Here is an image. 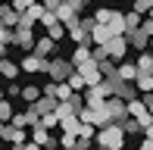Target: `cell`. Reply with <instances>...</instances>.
I'll use <instances>...</instances> for the list:
<instances>
[{
  "label": "cell",
  "mask_w": 153,
  "mask_h": 150,
  "mask_svg": "<svg viewBox=\"0 0 153 150\" xmlns=\"http://www.w3.org/2000/svg\"><path fill=\"white\" fill-rule=\"evenodd\" d=\"M125 138H128V134L122 131L119 122H109V125L97 128V134H94V147H97V150H125Z\"/></svg>",
  "instance_id": "cell-1"
},
{
  "label": "cell",
  "mask_w": 153,
  "mask_h": 150,
  "mask_svg": "<svg viewBox=\"0 0 153 150\" xmlns=\"http://www.w3.org/2000/svg\"><path fill=\"white\" fill-rule=\"evenodd\" d=\"M100 47L106 50V59H113V63H125V53L131 50L128 41H125V35H113L106 44H100Z\"/></svg>",
  "instance_id": "cell-2"
},
{
  "label": "cell",
  "mask_w": 153,
  "mask_h": 150,
  "mask_svg": "<svg viewBox=\"0 0 153 150\" xmlns=\"http://www.w3.org/2000/svg\"><path fill=\"white\" fill-rule=\"evenodd\" d=\"M72 72H75V66L69 63V59H56V56L47 59V66H44V75H50V81H56V85H59V81H66Z\"/></svg>",
  "instance_id": "cell-3"
},
{
  "label": "cell",
  "mask_w": 153,
  "mask_h": 150,
  "mask_svg": "<svg viewBox=\"0 0 153 150\" xmlns=\"http://www.w3.org/2000/svg\"><path fill=\"white\" fill-rule=\"evenodd\" d=\"M106 88H103V81L97 88H85V94H81V100H85V106H91V110H100L103 103H106Z\"/></svg>",
  "instance_id": "cell-4"
},
{
  "label": "cell",
  "mask_w": 153,
  "mask_h": 150,
  "mask_svg": "<svg viewBox=\"0 0 153 150\" xmlns=\"http://www.w3.org/2000/svg\"><path fill=\"white\" fill-rule=\"evenodd\" d=\"M13 44H16V47H22L25 53H31V47H34L31 25H16V28H13Z\"/></svg>",
  "instance_id": "cell-5"
},
{
  "label": "cell",
  "mask_w": 153,
  "mask_h": 150,
  "mask_svg": "<svg viewBox=\"0 0 153 150\" xmlns=\"http://www.w3.org/2000/svg\"><path fill=\"white\" fill-rule=\"evenodd\" d=\"M75 72H78L81 78H85V88H97V85L103 81V75H100V66H97L94 59H91V63H85V66H78Z\"/></svg>",
  "instance_id": "cell-6"
},
{
  "label": "cell",
  "mask_w": 153,
  "mask_h": 150,
  "mask_svg": "<svg viewBox=\"0 0 153 150\" xmlns=\"http://www.w3.org/2000/svg\"><path fill=\"white\" fill-rule=\"evenodd\" d=\"M41 25H44V28H47V38H53V41H59L62 35H66V25H62V22H59L56 16H53L50 10H47L44 16H41Z\"/></svg>",
  "instance_id": "cell-7"
},
{
  "label": "cell",
  "mask_w": 153,
  "mask_h": 150,
  "mask_svg": "<svg viewBox=\"0 0 153 150\" xmlns=\"http://www.w3.org/2000/svg\"><path fill=\"white\" fill-rule=\"evenodd\" d=\"M0 141H6V144H22L25 141V128H16V125H10V122H0Z\"/></svg>",
  "instance_id": "cell-8"
},
{
  "label": "cell",
  "mask_w": 153,
  "mask_h": 150,
  "mask_svg": "<svg viewBox=\"0 0 153 150\" xmlns=\"http://www.w3.org/2000/svg\"><path fill=\"white\" fill-rule=\"evenodd\" d=\"M31 53H34V56H41V59H53V56H56V41H53V38H41V41H34Z\"/></svg>",
  "instance_id": "cell-9"
},
{
  "label": "cell",
  "mask_w": 153,
  "mask_h": 150,
  "mask_svg": "<svg viewBox=\"0 0 153 150\" xmlns=\"http://www.w3.org/2000/svg\"><path fill=\"white\" fill-rule=\"evenodd\" d=\"M103 110H106L109 122H122V119H125V100H122V97H106Z\"/></svg>",
  "instance_id": "cell-10"
},
{
  "label": "cell",
  "mask_w": 153,
  "mask_h": 150,
  "mask_svg": "<svg viewBox=\"0 0 153 150\" xmlns=\"http://www.w3.org/2000/svg\"><path fill=\"white\" fill-rule=\"evenodd\" d=\"M44 66H47V59H41V56H34V53H25V56L19 59V69H22V72H31V75H38V72H44Z\"/></svg>",
  "instance_id": "cell-11"
},
{
  "label": "cell",
  "mask_w": 153,
  "mask_h": 150,
  "mask_svg": "<svg viewBox=\"0 0 153 150\" xmlns=\"http://www.w3.org/2000/svg\"><path fill=\"white\" fill-rule=\"evenodd\" d=\"M56 103H59L56 97H41V100H34V103H31V110L38 113V116H47V113L56 110Z\"/></svg>",
  "instance_id": "cell-12"
},
{
  "label": "cell",
  "mask_w": 153,
  "mask_h": 150,
  "mask_svg": "<svg viewBox=\"0 0 153 150\" xmlns=\"http://www.w3.org/2000/svg\"><path fill=\"white\" fill-rule=\"evenodd\" d=\"M125 41H128V47H134V50H144V47H147V35H144V31L141 28H131L128 31V35H125Z\"/></svg>",
  "instance_id": "cell-13"
},
{
  "label": "cell",
  "mask_w": 153,
  "mask_h": 150,
  "mask_svg": "<svg viewBox=\"0 0 153 150\" xmlns=\"http://www.w3.org/2000/svg\"><path fill=\"white\" fill-rule=\"evenodd\" d=\"M116 78L119 81H134L137 78V66L134 63H119L116 66Z\"/></svg>",
  "instance_id": "cell-14"
},
{
  "label": "cell",
  "mask_w": 153,
  "mask_h": 150,
  "mask_svg": "<svg viewBox=\"0 0 153 150\" xmlns=\"http://www.w3.org/2000/svg\"><path fill=\"white\" fill-rule=\"evenodd\" d=\"M134 88H137L141 94H153V72H137Z\"/></svg>",
  "instance_id": "cell-15"
},
{
  "label": "cell",
  "mask_w": 153,
  "mask_h": 150,
  "mask_svg": "<svg viewBox=\"0 0 153 150\" xmlns=\"http://www.w3.org/2000/svg\"><path fill=\"white\" fill-rule=\"evenodd\" d=\"M0 25H6V28H16V25H19V13L13 10V6H0Z\"/></svg>",
  "instance_id": "cell-16"
},
{
  "label": "cell",
  "mask_w": 153,
  "mask_h": 150,
  "mask_svg": "<svg viewBox=\"0 0 153 150\" xmlns=\"http://www.w3.org/2000/svg\"><path fill=\"white\" fill-rule=\"evenodd\" d=\"M109 38H113L109 25H94V28H91V44H106Z\"/></svg>",
  "instance_id": "cell-17"
},
{
  "label": "cell",
  "mask_w": 153,
  "mask_h": 150,
  "mask_svg": "<svg viewBox=\"0 0 153 150\" xmlns=\"http://www.w3.org/2000/svg\"><path fill=\"white\" fill-rule=\"evenodd\" d=\"M109 31L113 35H125V13H119V10H113V16H109Z\"/></svg>",
  "instance_id": "cell-18"
},
{
  "label": "cell",
  "mask_w": 153,
  "mask_h": 150,
  "mask_svg": "<svg viewBox=\"0 0 153 150\" xmlns=\"http://www.w3.org/2000/svg\"><path fill=\"white\" fill-rule=\"evenodd\" d=\"M19 72H22V69H19V63H13V59H0V75H3V78H19Z\"/></svg>",
  "instance_id": "cell-19"
},
{
  "label": "cell",
  "mask_w": 153,
  "mask_h": 150,
  "mask_svg": "<svg viewBox=\"0 0 153 150\" xmlns=\"http://www.w3.org/2000/svg\"><path fill=\"white\" fill-rule=\"evenodd\" d=\"M69 63L78 69V66H85V63H91V47H78V50L69 56Z\"/></svg>",
  "instance_id": "cell-20"
},
{
  "label": "cell",
  "mask_w": 153,
  "mask_h": 150,
  "mask_svg": "<svg viewBox=\"0 0 153 150\" xmlns=\"http://www.w3.org/2000/svg\"><path fill=\"white\" fill-rule=\"evenodd\" d=\"M19 97L25 100V106H31L34 100H41V88H34V85H25V88H22V94H19Z\"/></svg>",
  "instance_id": "cell-21"
},
{
  "label": "cell",
  "mask_w": 153,
  "mask_h": 150,
  "mask_svg": "<svg viewBox=\"0 0 153 150\" xmlns=\"http://www.w3.org/2000/svg\"><path fill=\"white\" fill-rule=\"evenodd\" d=\"M109 16H113V10H106V6H97V10H94V16H91V19H94V22H97V25H106V22H109Z\"/></svg>",
  "instance_id": "cell-22"
},
{
  "label": "cell",
  "mask_w": 153,
  "mask_h": 150,
  "mask_svg": "<svg viewBox=\"0 0 153 150\" xmlns=\"http://www.w3.org/2000/svg\"><path fill=\"white\" fill-rule=\"evenodd\" d=\"M53 85H56V81H53ZM53 94H56V100H72V88H69L66 85V81H59V85H56V91H53Z\"/></svg>",
  "instance_id": "cell-23"
},
{
  "label": "cell",
  "mask_w": 153,
  "mask_h": 150,
  "mask_svg": "<svg viewBox=\"0 0 153 150\" xmlns=\"http://www.w3.org/2000/svg\"><path fill=\"white\" fill-rule=\"evenodd\" d=\"M137 72H153V53H141V59H137Z\"/></svg>",
  "instance_id": "cell-24"
},
{
  "label": "cell",
  "mask_w": 153,
  "mask_h": 150,
  "mask_svg": "<svg viewBox=\"0 0 153 150\" xmlns=\"http://www.w3.org/2000/svg\"><path fill=\"white\" fill-rule=\"evenodd\" d=\"M66 85H69V88H72V91H75V94H78V91H85V78H81V75H78V72H72V75H69V78H66Z\"/></svg>",
  "instance_id": "cell-25"
},
{
  "label": "cell",
  "mask_w": 153,
  "mask_h": 150,
  "mask_svg": "<svg viewBox=\"0 0 153 150\" xmlns=\"http://www.w3.org/2000/svg\"><path fill=\"white\" fill-rule=\"evenodd\" d=\"M38 125H44L47 131H53V128H59V119H56V113H47V116H41Z\"/></svg>",
  "instance_id": "cell-26"
},
{
  "label": "cell",
  "mask_w": 153,
  "mask_h": 150,
  "mask_svg": "<svg viewBox=\"0 0 153 150\" xmlns=\"http://www.w3.org/2000/svg\"><path fill=\"white\" fill-rule=\"evenodd\" d=\"M13 113H16V110H13V103H10V100H0V122H10L13 119Z\"/></svg>",
  "instance_id": "cell-27"
},
{
  "label": "cell",
  "mask_w": 153,
  "mask_h": 150,
  "mask_svg": "<svg viewBox=\"0 0 153 150\" xmlns=\"http://www.w3.org/2000/svg\"><path fill=\"white\" fill-rule=\"evenodd\" d=\"M94 134H97V128H94V125H88V122H81V125H78V138L94 141Z\"/></svg>",
  "instance_id": "cell-28"
},
{
  "label": "cell",
  "mask_w": 153,
  "mask_h": 150,
  "mask_svg": "<svg viewBox=\"0 0 153 150\" xmlns=\"http://www.w3.org/2000/svg\"><path fill=\"white\" fill-rule=\"evenodd\" d=\"M150 6H153V0H134V13H137V16H147Z\"/></svg>",
  "instance_id": "cell-29"
},
{
  "label": "cell",
  "mask_w": 153,
  "mask_h": 150,
  "mask_svg": "<svg viewBox=\"0 0 153 150\" xmlns=\"http://www.w3.org/2000/svg\"><path fill=\"white\" fill-rule=\"evenodd\" d=\"M31 3H38V0H13V3H10V6H13V10H16V13H19V16H22V13H25V10H28V6H31Z\"/></svg>",
  "instance_id": "cell-30"
},
{
  "label": "cell",
  "mask_w": 153,
  "mask_h": 150,
  "mask_svg": "<svg viewBox=\"0 0 153 150\" xmlns=\"http://www.w3.org/2000/svg\"><path fill=\"white\" fill-rule=\"evenodd\" d=\"M0 44H6V47L13 44V28H6V25H0Z\"/></svg>",
  "instance_id": "cell-31"
},
{
  "label": "cell",
  "mask_w": 153,
  "mask_h": 150,
  "mask_svg": "<svg viewBox=\"0 0 153 150\" xmlns=\"http://www.w3.org/2000/svg\"><path fill=\"white\" fill-rule=\"evenodd\" d=\"M75 141H78L75 134H66V131H62V138H59V147H62V150H69V147H75Z\"/></svg>",
  "instance_id": "cell-32"
},
{
  "label": "cell",
  "mask_w": 153,
  "mask_h": 150,
  "mask_svg": "<svg viewBox=\"0 0 153 150\" xmlns=\"http://www.w3.org/2000/svg\"><path fill=\"white\" fill-rule=\"evenodd\" d=\"M141 31H144L147 38H153V19H150V16H147V19H141Z\"/></svg>",
  "instance_id": "cell-33"
},
{
  "label": "cell",
  "mask_w": 153,
  "mask_h": 150,
  "mask_svg": "<svg viewBox=\"0 0 153 150\" xmlns=\"http://www.w3.org/2000/svg\"><path fill=\"white\" fill-rule=\"evenodd\" d=\"M13 150H41L34 141H22V144H13Z\"/></svg>",
  "instance_id": "cell-34"
},
{
  "label": "cell",
  "mask_w": 153,
  "mask_h": 150,
  "mask_svg": "<svg viewBox=\"0 0 153 150\" xmlns=\"http://www.w3.org/2000/svg\"><path fill=\"white\" fill-rule=\"evenodd\" d=\"M22 94V88L16 85V81H10V88H6V97H19Z\"/></svg>",
  "instance_id": "cell-35"
},
{
  "label": "cell",
  "mask_w": 153,
  "mask_h": 150,
  "mask_svg": "<svg viewBox=\"0 0 153 150\" xmlns=\"http://www.w3.org/2000/svg\"><path fill=\"white\" fill-rule=\"evenodd\" d=\"M41 3H44V10H50V13H53V10H56V3H59V0H41Z\"/></svg>",
  "instance_id": "cell-36"
},
{
  "label": "cell",
  "mask_w": 153,
  "mask_h": 150,
  "mask_svg": "<svg viewBox=\"0 0 153 150\" xmlns=\"http://www.w3.org/2000/svg\"><path fill=\"white\" fill-rule=\"evenodd\" d=\"M6 53H10V50H6V44H0V59H6Z\"/></svg>",
  "instance_id": "cell-37"
},
{
  "label": "cell",
  "mask_w": 153,
  "mask_h": 150,
  "mask_svg": "<svg viewBox=\"0 0 153 150\" xmlns=\"http://www.w3.org/2000/svg\"><path fill=\"white\" fill-rule=\"evenodd\" d=\"M137 150H150V144H147V141H144V144H141V147H137Z\"/></svg>",
  "instance_id": "cell-38"
},
{
  "label": "cell",
  "mask_w": 153,
  "mask_h": 150,
  "mask_svg": "<svg viewBox=\"0 0 153 150\" xmlns=\"http://www.w3.org/2000/svg\"><path fill=\"white\" fill-rule=\"evenodd\" d=\"M3 97H6V91H0V100H3Z\"/></svg>",
  "instance_id": "cell-39"
},
{
  "label": "cell",
  "mask_w": 153,
  "mask_h": 150,
  "mask_svg": "<svg viewBox=\"0 0 153 150\" xmlns=\"http://www.w3.org/2000/svg\"><path fill=\"white\" fill-rule=\"evenodd\" d=\"M147 144H150V150H153V141H147Z\"/></svg>",
  "instance_id": "cell-40"
},
{
  "label": "cell",
  "mask_w": 153,
  "mask_h": 150,
  "mask_svg": "<svg viewBox=\"0 0 153 150\" xmlns=\"http://www.w3.org/2000/svg\"><path fill=\"white\" fill-rule=\"evenodd\" d=\"M69 150H78V147H69Z\"/></svg>",
  "instance_id": "cell-41"
},
{
  "label": "cell",
  "mask_w": 153,
  "mask_h": 150,
  "mask_svg": "<svg viewBox=\"0 0 153 150\" xmlns=\"http://www.w3.org/2000/svg\"><path fill=\"white\" fill-rule=\"evenodd\" d=\"M0 6H3V0H0Z\"/></svg>",
  "instance_id": "cell-42"
},
{
  "label": "cell",
  "mask_w": 153,
  "mask_h": 150,
  "mask_svg": "<svg viewBox=\"0 0 153 150\" xmlns=\"http://www.w3.org/2000/svg\"><path fill=\"white\" fill-rule=\"evenodd\" d=\"M6 150H13V147H6Z\"/></svg>",
  "instance_id": "cell-43"
}]
</instances>
